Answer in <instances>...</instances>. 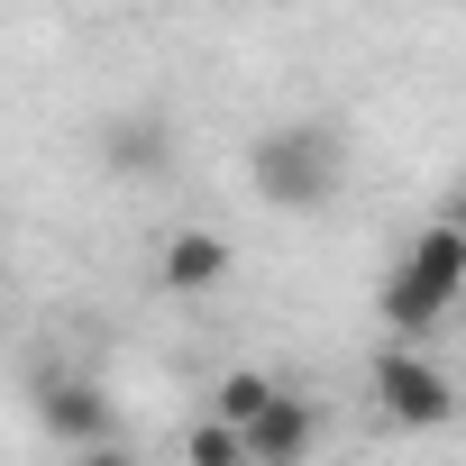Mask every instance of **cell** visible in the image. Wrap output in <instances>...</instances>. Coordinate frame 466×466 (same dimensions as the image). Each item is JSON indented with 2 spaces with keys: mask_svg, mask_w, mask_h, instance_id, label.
I'll use <instances>...</instances> for the list:
<instances>
[{
  "mask_svg": "<svg viewBox=\"0 0 466 466\" xmlns=\"http://www.w3.org/2000/svg\"><path fill=\"white\" fill-rule=\"evenodd\" d=\"M219 275H228V238H219V228H174L165 257H156V284L165 293H210Z\"/></svg>",
  "mask_w": 466,
  "mask_h": 466,
  "instance_id": "obj_6",
  "label": "cell"
},
{
  "mask_svg": "<svg viewBox=\"0 0 466 466\" xmlns=\"http://www.w3.org/2000/svg\"><path fill=\"white\" fill-rule=\"evenodd\" d=\"M375 402H384L393 430H439V420L457 411V384H448L420 348H384V357H375Z\"/></svg>",
  "mask_w": 466,
  "mask_h": 466,
  "instance_id": "obj_2",
  "label": "cell"
},
{
  "mask_svg": "<svg viewBox=\"0 0 466 466\" xmlns=\"http://www.w3.org/2000/svg\"><path fill=\"white\" fill-rule=\"evenodd\" d=\"M101 156H110L119 174H156V165H174V128L147 119V110H137V119H110V128H101Z\"/></svg>",
  "mask_w": 466,
  "mask_h": 466,
  "instance_id": "obj_7",
  "label": "cell"
},
{
  "mask_svg": "<svg viewBox=\"0 0 466 466\" xmlns=\"http://www.w3.org/2000/svg\"><path fill=\"white\" fill-rule=\"evenodd\" d=\"M74 466H137V457H128L119 439H110V448H74Z\"/></svg>",
  "mask_w": 466,
  "mask_h": 466,
  "instance_id": "obj_11",
  "label": "cell"
},
{
  "mask_svg": "<svg viewBox=\"0 0 466 466\" xmlns=\"http://www.w3.org/2000/svg\"><path fill=\"white\" fill-rule=\"evenodd\" d=\"M183 457H192V466H248V457H238V430H219V420H201V430L183 439Z\"/></svg>",
  "mask_w": 466,
  "mask_h": 466,
  "instance_id": "obj_10",
  "label": "cell"
},
{
  "mask_svg": "<svg viewBox=\"0 0 466 466\" xmlns=\"http://www.w3.org/2000/svg\"><path fill=\"white\" fill-rule=\"evenodd\" d=\"M248 174L275 210H329L339 201V174H348V137L329 119H284L248 147Z\"/></svg>",
  "mask_w": 466,
  "mask_h": 466,
  "instance_id": "obj_1",
  "label": "cell"
},
{
  "mask_svg": "<svg viewBox=\"0 0 466 466\" xmlns=\"http://www.w3.org/2000/svg\"><path fill=\"white\" fill-rule=\"evenodd\" d=\"M393 275H402V284H420L430 302H448V311H457V293H466V228H457V219H430Z\"/></svg>",
  "mask_w": 466,
  "mask_h": 466,
  "instance_id": "obj_5",
  "label": "cell"
},
{
  "mask_svg": "<svg viewBox=\"0 0 466 466\" xmlns=\"http://www.w3.org/2000/svg\"><path fill=\"white\" fill-rule=\"evenodd\" d=\"M37 420H46L56 439H74V448H110V439H119V402H110L101 384H83V375L46 384V393H37Z\"/></svg>",
  "mask_w": 466,
  "mask_h": 466,
  "instance_id": "obj_4",
  "label": "cell"
},
{
  "mask_svg": "<svg viewBox=\"0 0 466 466\" xmlns=\"http://www.w3.org/2000/svg\"><path fill=\"white\" fill-rule=\"evenodd\" d=\"M384 320H393L402 339H430V329L448 320V302H430L420 284H402V275H384Z\"/></svg>",
  "mask_w": 466,
  "mask_h": 466,
  "instance_id": "obj_9",
  "label": "cell"
},
{
  "mask_svg": "<svg viewBox=\"0 0 466 466\" xmlns=\"http://www.w3.org/2000/svg\"><path fill=\"white\" fill-rule=\"evenodd\" d=\"M275 393H284L275 375H257V366H238V375H219V393H210V420H219V430H248V420H257V411H266Z\"/></svg>",
  "mask_w": 466,
  "mask_h": 466,
  "instance_id": "obj_8",
  "label": "cell"
},
{
  "mask_svg": "<svg viewBox=\"0 0 466 466\" xmlns=\"http://www.w3.org/2000/svg\"><path fill=\"white\" fill-rule=\"evenodd\" d=\"M320 448V402H302V393H275L248 430H238V457L248 466H302Z\"/></svg>",
  "mask_w": 466,
  "mask_h": 466,
  "instance_id": "obj_3",
  "label": "cell"
}]
</instances>
